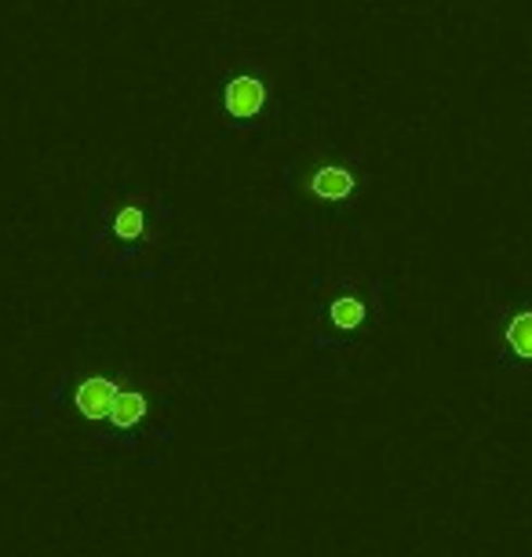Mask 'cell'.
Returning a JSON list of instances; mask_svg holds the SVG:
<instances>
[{"mask_svg": "<svg viewBox=\"0 0 532 557\" xmlns=\"http://www.w3.org/2000/svg\"><path fill=\"white\" fill-rule=\"evenodd\" d=\"M285 183L302 208L332 215L358 201L364 190V172L354 157L339 150H310L307 157L288 164Z\"/></svg>", "mask_w": 532, "mask_h": 557, "instance_id": "obj_1", "label": "cell"}, {"mask_svg": "<svg viewBox=\"0 0 532 557\" xmlns=\"http://www.w3.org/2000/svg\"><path fill=\"white\" fill-rule=\"evenodd\" d=\"M277 91L267 66L252 55H237L219 73V110L234 128H256L274 110Z\"/></svg>", "mask_w": 532, "mask_h": 557, "instance_id": "obj_2", "label": "cell"}, {"mask_svg": "<svg viewBox=\"0 0 532 557\" xmlns=\"http://www.w3.org/2000/svg\"><path fill=\"white\" fill-rule=\"evenodd\" d=\"M161 215H164V205L158 197H110L102 201L99 208V219H96V240L110 245L113 251L128 248L135 251L139 245H146V237L153 240V234L161 230Z\"/></svg>", "mask_w": 532, "mask_h": 557, "instance_id": "obj_3", "label": "cell"}, {"mask_svg": "<svg viewBox=\"0 0 532 557\" xmlns=\"http://www.w3.org/2000/svg\"><path fill=\"white\" fill-rule=\"evenodd\" d=\"M375 313L372 292L358 285V281H332L321 285V321L329 329V339H347V335H361L369 329Z\"/></svg>", "mask_w": 532, "mask_h": 557, "instance_id": "obj_4", "label": "cell"}, {"mask_svg": "<svg viewBox=\"0 0 532 557\" xmlns=\"http://www.w3.org/2000/svg\"><path fill=\"white\" fill-rule=\"evenodd\" d=\"M124 394V383L110 380V375L91 372L85 380H77L70 386V408L77 412L85 423H113V412H117V401Z\"/></svg>", "mask_w": 532, "mask_h": 557, "instance_id": "obj_5", "label": "cell"}, {"mask_svg": "<svg viewBox=\"0 0 532 557\" xmlns=\"http://www.w3.org/2000/svg\"><path fill=\"white\" fill-rule=\"evenodd\" d=\"M504 346L521 364H532V299L518 302L504 318Z\"/></svg>", "mask_w": 532, "mask_h": 557, "instance_id": "obj_6", "label": "cell"}, {"mask_svg": "<svg viewBox=\"0 0 532 557\" xmlns=\"http://www.w3.org/2000/svg\"><path fill=\"white\" fill-rule=\"evenodd\" d=\"M467 4H478V0H467Z\"/></svg>", "mask_w": 532, "mask_h": 557, "instance_id": "obj_7", "label": "cell"}]
</instances>
